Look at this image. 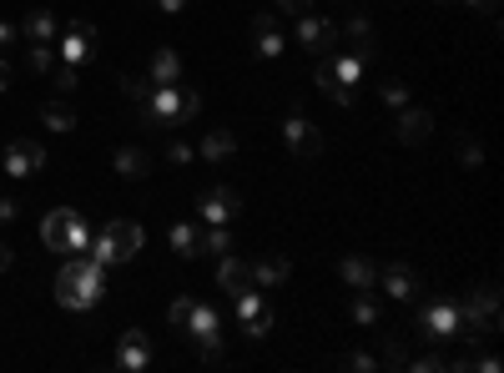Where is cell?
<instances>
[{"instance_id":"1","label":"cell","mask_w":504,"mask_h":373,"mask_svg":"<svg viewBox=\"0 0 504 373\" xmlns=\"http://www.w3.org/2000/svg\"><path fill=\"white\" fill-rule=\"evenodd\" d=\"M101 293H106L101 262L91 258V253H71V262L56 272V303L71 308V313H86V308H96V303H101Z\"/></svg>"},{"instance_id":"2","label":"cell","mask_w":504,"mask_h":373,"mask_svg":"<svg viewBox=\"0 0 504 373\" xmlns=\"http://www.w3.org/2000/svg\"><path fill=\"white\" fill-rule=\"evenodd\" d=\"M459 308V338H479V333H500V288H469Z\"/></svg>"},{"instance_id":"3","label":"cell","mask_w":504,"mask_h":373,"mask_svg":"<svg viewBox=\"0 0 504 373\" xmlns=\"http://www.w3.org/2000/svg\"><path fill=\"white\" fill-rule=\"evenodd\" d=\"M91 258L106 268V262H126V258H137L141 253V227L137 222H106L101 232H91Z\"/></svg>"},{"instance_id":"4","label":"cell","mask_w":504,"mask_h":373,"mask_svg":"<svg viewBox=\"0 0 504 373\" xmlns=\"http://www.w3.org/2000/svg\"><path fill=\"white\" fill-rule=\"evenodd\" d=\"M358 76H364V56H338V51H333L323 66H318V86H323L338 106L353 102V91H358Z\"/></svg>"},{"instance_id":"5","label":"cell","mask_w":504,"mask_h":373,"mask_svg":"<svg viewBox=\"0 0 504 373\" xmlns=\"http://www.w3.org/2000/svg\"><path fill=\"white\" fill-rule=\"evenodd\" d=\"M40 237H46V247H56V253H86L91 227L76 218L71 207H56V212L40 222Z\"/></svg>"},{"instance_id":"6","label":"cell","mask_w":504,"mask_h":373,"mask_svg":"<svg viewBox=\"0 0 504 373\" xmlns=\"http://www.w3.org/2000/svg\"><path fill=\"white\" fill-rule=\"evenodd\" d=\"M40 167H46V147L31 142V137H15L11 152H5V172H11L15 182H25V177H36Z\"/></svg>"},{"instance_id":"7","label":"cell","mask_w":504,"mask_h":373,"mask_svg":"<svg viewBox=\"0 0 504 373\" xmlns=\"http://www.w3.org/2000/svg\"><path fill=\"white\" fill-rule=\"evenodd\" d=\"M242 212V197L232 192V187H212V192L197 202V218L202 222H212V227H227V222Z\"/></svg>"},{"instance_id":"8","label":"cell","mask_w":504,"mask_h":373,"mask_svg":"<svg viewBox=\"0 0 504 373\" xmlns=\"http://www.w3.org/2000/svg\"><path fill=\"white\" fill-rule=\"evenodd\" d=\"M91 46H96V26L91 21H71V26L61 31V61L66 66H81V61H91Z\"/></svg>"},{"instance_id":"9","label":"cell","mask_w":504,"mask_h":373,"mask_svg":"<svg viewBox=\"0 0 504 373\" xmlns=\"http://www.w3.org/2000/svg\"><path fill=\"white\" fill-rule=\"evenodd\" d=\"M283 142H288L292 156H318L323 152V131H318L308 116H288V121H283Z\"/></svg>"},{"instance_id":"10","label":"cell","mask_w":504,"mask_h":373,"mask_svg":"<svg viewBox=\"0 0 504 373\" xmlns=\"http://www.w3.org/2000/svg\"><path fill=\"white\" fill-rule=\"evenodd\" d=\"M418 333L428 343H439V338H459V308L454 303H434V308L418 313Z\"/></svg>"},{"instance_id":"11","label":"cell","mask_w":504,"mask_h":373,"mask_svg":"<svg viewBox=\"0 0 504 373\" xmlns=\"http://www.w3.org/2000/svg\"><path fill=\"white\" fill-rule=\"evenodd\" d=\"M298 40L302 46H313V56H333V46H338V26H328L323 15H298Z\"/></svg>"},{"instance_id":"12","label":"cell","mask_w":504,"mask_h":373,"mask_svg":"<svg viewBox=\"0 0 504 373\" xmlns=\"http://www.w3.org/2000/svg\"><path fill=\"white\" fill-rule=\"evenodd\" d=\"M147 363H151V338L141 333V328H131V333L122 338V348H116V369L137 373V369H147Z\"/></svg>"},{"instance_id":"13","label":"cell","mask_w":504,"mask_h":373,"mask_svg":"<svg viewBox=\"0 0 504 373\" xmlns=\"http://www.w3.org/2000/svg\"><path fill=\"white\" fill-rule=\"evenodd\" d=\"M428 137H434V116H428V111H409V106H403V116H399V142L403 147H424Z\"/></svg>"},{"instance_id":"14","label":"cell","mask_w":504,"mask_h":373,"mask_svg":"<svg viewBox=\"0 0 504 373\" xmlns=\"http://www.w3.org/2000/svg\"><path fill=\"white\" fill-rule=\"evenodd\" d=\"M383 293H389V298H418V272L409 268V262L383 268Z\"/></svg>"},{"instance_id":"15","label":"cell","mask_w":504,"mask_h":373,"mask_svg":"<svg viewBox=\"0 0 504 373\" xmlns=\"http://www.w3.org/2000/svg\"><path fill=\"white\" fill-rule=\"evenodd\" d=\"M252 46H257V56H277L283 51V36H277V15L263 11L257 21H252Z\"/></svg>"},{"instance_id":"16","label":"cell","mask_w":504,"mask_h":373,"mask_svg":"<svg viewBox=\"0 0 504 373\" xmlns=\"http://www.w3.org/2000/svg\"><path fill=\"white\" fill-rule=\"evenodd\" d=\"M217 283H222V293H242V288H252V262H242V258H227V253H222V268H217Z\"/></svg>"},{"instance_id":"17","label":"cell","mask_w":504,"mask_h":373,"mask_svg":"<svg viewBox=\"0 0 504 373\" xmlns=\"http://www.w3.org/2000/svg\"><path fill=\"white\" fill-rule=\"evenodd\" d=\"M112 167H116V177H151V156L141 152V147H122V152L112 156Z\"/></svg>"},{"instance_id":"18","label":"cell","mask_w":504,"mask_h":373,"mask_svg":"<svg viewBox=\"0 0 504 373\" xmlns=\"http://www.w3.org/2000/svg\"><path fill=\"white\" fill-rule=\"evenodd\" d=\"M182 76V61H176V51H157L147 66V81L151 86H172V81Z\"/></svg>"},{"instance_id":"19","label":"cell","mask_w":504,"mask_h":373,"mask_svg":"<svg viewBox=\"0 0 504 373\" xmlns=\"http://www.w3.org/2000/svg\"><path fill=\"white\" fill-rule=\"evenodd\" d=\"M338 272H343V283H348V288H374L378 283V268L368 258H343Z\"/></svg>"},{"instance_id":"20","label":"cell","mask_w":504,"mask_h":373,"mask_svg":"<svg viewBox=\"0 0 504 373\" xmlns=\"http://www.w3.org/2000/svg\"><path fill=\"white\" fill-rule=\"evenodd\" d=\"M40 121H46L50 131H76V111L66 102H46L40 106Z\"/></svg>"},{"instance_id":"21","label":"cell","mask_w":504,"mask_h":373,"mask_svg":"<svg viewBox=\"0 0 504 373\" xmlns=\"http://www.w3.org/2000/svg\"><path fill=\"white\" fill-rule=\"evenodd\" d=\"M232 152H238V137H232V131H212V137L202 142V156H207V162H227Z\"/></svg>"},{"instance_id":"22","label":"cell","mask_w":504,"mask_h":373,"mask_svg":"<svg viewBox=\"0 0 504 373\" xmlns=\"http://www.w3.org/2000/svg\"><path fill=\"white\" fill-rule=\"evenodd\" d=\"M288 258H263V262H252V278L257 283H288Z\"/></svg>"},{"instance_id":"23","label":"cell","mask_w":504,"mask_h":373,"mask_svg":"<svg viewBox=\"0 0 504 373\" xmlns=\"http://www.w3.org/2000/svg\"><path fill=\"white\" fill-rule=\"evenodd\" d=\"M172 253L176 258H197V227L192 222H176L172 227Z\"/></svg>"},{"instance_id":"24","label":"cell","mask_w":504,"mask_h":373,"mask_svg":"<svg viewBox=\"0 0 504 373\" xmlns=\"http://www.w3.org/2000/svg\"><path fill=\"white\" fill-rule=\"evenodd\" d=\"M343 36L358 40V51L368 56V46H374V26H368V15H348V21H343Z\"/></svg>"},{"instance_id":"25","label":"cell","mask_w":504,"mask_h":373,"mask_svg":"<svg viewBox=\"0 0 504 373\" xmlns=\"http://www.w3.org/2000/svg\"><path fill=\"white\" fill-rule=\"evenodd\" d=\"M25 36H31V40H50V36H56V15H50V11H31V15H25Z\"/></svg>"},{"instance_id":"26","label":"cell","mask_w":504,"mask_h":373,"mask_svg":"<svg viewBox=\"0 0 504 373\" xmlns=\"http://www.w3.org/2000/svg\"><path fill=\"white\" fill-rule=\"evenodd\" d=\"M353 323H364V328L378 323V298L368 293V288H358V298H353Z\"/></svg>"},{"instance_id":"27","label":"cell","mask_w":504,"mask_h":373,"mask_svg":"<svg viewBox=\"0 0 504 373\" xmlns=\"http://www.w3.org/2000/svg\"><path fill=\"white\" fill-rule=\"evenodd\" d=\"M197 253H217V258H222V253H232V237H227L222 227H212L207 237H197Z\"/></svg>"},{"instance_id":"28","label":"cell","mask_w":504,"mask_h":373,"mask_svg":"<svg viewBox=\"0 0 504 373\" xmlns=\"http://www.w3.org/2000/svg\"><path fill=\"white\" fill-rule=\"evenodd\" d=\"M378 369H409V353H403V343H383V348H378Z\"/></svg>"},{"instance_id":"29","label":"cell","mask_w":504,"mask_h":373,"mask_svg":"<svg viewBox=\"0 0 504 373\" xmlns=\"http://www.w3.org/2000/svg\"><path fill=\"white\" fill-rule=\"evenodd\" d=\"M25 61H31V71H50V61H56V51H50V40H36Z\"/></svg>"},{"instance_id":"30","label":"cell","mask_w":504,"mask_h":373,"mask_svg":"<svg viewBox=\"0 0 504 373\" xmlns=\"http://www.w3.org/2000/svg\"><path fill=\"white\" fill-rule=\"evenodd\" d=\"M50 86H56V96H71V91L81 86V76H76V66H61V71H56V81H50Z\"/></svg>"},{"instance_id":"31","label":"cell","mask_w":504,"mask_h":373,"mask_svg":"<svg viewBox=\"0 0 504 373\" xmlns=\"http://www.w3.org/2000/svg\"><path fill=\"white\" fill-rule=\"evenodd\" d=\"M122 91H126V96H131V102L141 106V102H147V96H151V81H141V76H126V81H122Z\"/></svg>"},{"instance_id":"32","label":"cell","mask_w":504,"mask_h":373,"mask_svg":"<svg viewBox=\"0 0 504 373\" xmlns=\"http://www.w3.org/2000/svg\"><path fill=\"white\" fill-rule=\"evenodd\" d=\"M166 162H176V167H182V162H192V147L182 142V137H172V142H166Z\"/></svg>"},{"instance_id":"33","label":"cell","mask_w":504,"mask_h":373,"mask_svg":"<svg viewBox=\"0 0 504 373\" xmlns=\"http://www.w3.org/2000/svg\"><path fill=\"white\" fill-rule=\"evenodd\" d=\"M383 102H389L393 111H403V106H409V86H399V81H393V86H383Z\"/></svg>"},{"instance_id":"34","label":"cell","mask_w":504,"mask_h":373,"mask_svg":"<svg viewBox=\"0 0 504 373\" xmlns=\"http://www.w3.org/2000/svg\"><path fill=\"white\" fill-rule=\"evenodd\" d=\"M459 162H464V167H479V162H484V152H479V142H459Z\"/></svg>"},{"instance_id":"35","label":"cell","mask_w":504,"mask_h":373,"mask_svg":"<svg viewBox=\"0 0 504 373\" xmlns=\"http://www.w3.org/2000/svg\"><path fill=\"white\" fill-rule=\"evenodd\" d=\"M409 369H424V373H434V369H449V363L439 359V353H424V359H414Z\"/></svg>"},{"instance_id":"36","label":"cell","mask_w":504,"mask_h":373,"mask_svg":"<svg viewBox=\"0 0 504 373\" xmlns=\"http://www.w3.org/2000/svg\"><path fill=\"white\" fill-rule=\"evenodd\" d=\"M343 369H378V359H368V353H348V359H343Z\"/></svg>"},{"instance_id":"37","label":"cell","mask_w":504,"mask_h":373,"mask_svg":"<svg viewBox=\"0 0 504 373\" xmlns=\"http://www.w3.org/2000/svg\"><path fill=\"white\" fill-rule=\"evenodd\" d=\"M273 5H277L283 15H302V11H308V0H273Z\"/></svg>"},{"instance_id":"38","label":"cell","mask_w":504,"mask_h":373,"mask_svg":"<svg viewBox=\"0 0 504 373\" xmlns=\"http://www.w3.org/2000/svg\"><path fill=\"white\" fill-rule=\"evenodd\" d=\"M11 46H15V26H5V21H0V56L11 51Z\"/></svg>"},{"instance_id":"39","label":"cell","mask_w":504,"mask_h":373,"mask_svg":"<svg viewBox=\"0 0 504 373\" xmlns=\"http://www.w3.org/2000/svg\"><path fill=\"white\" fill-rule=\"evenodd\" d=\"M15 218V202H11V197H0V222H11Z\"/></svg>"},{"instance_id":"40","label":"cell","mask_w":504,"mask_h":373,"mask_svg":"<svg viewBox=\"0 0 504 373\" xmlns=\"http://www.w3.org/2000/svg\"><path fill=\"white\" fill-rule=\"evenodd\" d=\"M11 86V61H5V56H0V91Z\"/></svg>"},{"instance_id":"41","label":"cell","mask_w":504,"mask_h":373,"mask_svg":"<svg viewBox=\"0 0 504 373\" xmlns=\"http://www.w3.org/2000/svg\"><path fill=\"white\" fill-rule=\"evenodd\" d=\"M157 5H162V11H172V15H176V11H182V5H187V0H157Z\"/></svg>"},{"instance_id":"42","label":"cell","mask_w":504,"mask_h":373,"mask_svg":"<svg viewBox=\"0 0 504 373\" xmlns=\"http://www.w3.org/2000/svg\"><path fill=\"white\" fill-rule=\"evenodd\" d=\"M11 262H15V258H11V247H5V243H0V272H5V268H11Z\"/></svg>"},{"instance_id":"43","label":"cell","mask_w":504,"mask_h":373,"mask_svg":"<svg viewBox=\"0 0 504 373\" xmlns=\"http://www.w3.org/2000/svg\"><path fill=\"white\" fill-rule=\"evenodd\" d=\"M469 5H479V11H490V15H494V5H500V0H469Z\"/></svg>"}]
</instances>
